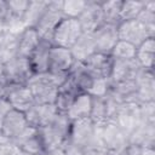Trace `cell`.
<instances>
[{"label":"cell","instance_id":"obj_1","mask_svg":"<svg viewBox=\"0 0 155 155\" xmlns=\"http://www.w3.org/2000/svg\"><path fill=\"white\" fill-rule=\"evenodd\" d=\"M64 75H52L50 73L34 74L27 82L36 104H54L59 86L67 80Z\"/></svg>","mask_w":155,"mask_h":155},{"label":"cell","instance_id":"obj_2","mask_svg":"<svg viewBox=\"0 0 155 155\" xmlns=\"http://www.w3.org/2000/svg\"><path fill=\"white\" fill-rule=\"evenodd\" d=\"M71 120L65 113H58L53 121L44 127L36 128L45 153L48 150L63 148L69 139Z\"/></svg>","mask_w":155,"mask_h":155},{"label":"cell","instance_id":"obj_3","mask_svg":"<svg viewBox=\"0 0 155 155\" xmlns=\"http://www.w3.org/2000/svg\"><path fill=\"white\" fill-rule=\"evenodd\" d=\"M93 125L94 136L107 147L108 150H119L127 147L128 138L114 120H103L93 122Z\"/></svg>","mask_w":155,"mask_h":155},{"label":"cell","instance_id":"obj_4","mask_svg":"<svg viewBox=\"0 0 155 155\" xmlns=\"http://www.w3.org/2000/svg\"><path fill=\"white\" fill-rule=\"evenodd\" d=\"M63 18H64V16L62 12V1L61 0L48 1L45 13L42 15L41 19L36 24V27L34 28L36 30L40 40L51 42L53 30L56 29V27Z\"/></svg>","mask_w":155,"mask_h":155},{"label":"cell","instance_id":"obj_5","mask_svg":"<svg viewBox=\"0 0 155 155\" xmlns=\"http://www.w3.org/2000/svg\"><path fill=\"white\" fill-rule=\"evenodd\" d=\"M33 71L28 58L15 57L4 63L2 78L10 86H23L27 85L29 79L33 76Z\"/></svg>","mask_w":155,"mask_h":155},{"label":"cell","instance_id":"obj_6","mask_svg":"<svg viewBox=\"0 0 155 155\" xmlns=\"http://www.w3.org/2000/svg\"><path fill=\"white\" fill-rule=\"evenodd\" d=\"M81 34L82 30L79 21L75 18L64 17L53 30L51 42L53 46H59L70 50Z\"/></svg>","mask_w":155,"mask_h":155},{"label":"cell","instance_id":"obj_7","mask_svg":"<svg viewBox=\"0 0 155 155\" xmlns=\"http://www.w3.org/2000/svg\"><path fill=\"white\" fill-rule=\"evenodd\" d=\"M75 64V59L69 48L51 46L48 53V67L47 73L52 75H64L68 76L70 70Z\"/></svg>","mask_w":155,"mask_h":155},{"label":"cell","instance_id":"obj_8","mask_svg":"<svg viewBox=\"0 0 155 155\" xmlns=\"http://www.w3.org/2000/svg\"><path fill=\"white\" fill-rule=\"evenodd\" d=\"M114 121L119 125V127L122 130V132L128 138L140 122L139 104L134 102L122 103L115 115Z\"/></svg>","mask_w":155,"mask_h":155},{"label":"cell","instance_id":"obj_9","mask_svg":"<svg viewBox=\"0 0 155 155\" xmlns=\"http://www.w3.org/2000/svg\"><path fill=\"white\" fill-rule=\"evenodd\" d=\"M82 33L92 34L94 33L102 24H104L103 12L101 1L97 0H88L81 15L78 18Z\"/></svg>","mask_w":155,"mask_h":155},{"label":"cell","instance_id":"obj_10","mask_svg":"<svg viewBox=\"0 0 155 155\" xmlns=\"http://www.w3.org/2000/svg\"><path fill=\"white\" fill-rule=\"evenodd\" d=\"M117 35H119V40L132 44L136 47H138L148 38H151V36H149L145 27L138 19L124 21V22L119 23Z\"/></svg>","mask_w":155,"mask_h":155},{"label":"cell","instance_id":"obj_11","mask_svg":"<svg viewBox=\"0 0 155 155\" xmlns=\"http://www.w3.org/2000/svg\"><path fill=\"white\" fill-rule=\"evenodd\" d=\"M93 138H94V125L90 117H84L71 121L68 142H70L71 144L79 148H84Z\"/></svg>","mask_w":155,"mask_h":155},{"label":"cell","instance_id":"obj_12","mask_svg":"<svg viewBox=\"0 0 155 155\" xmlns=\"http://www.w3.org/2000/svg\"><path fill=\"white\" fill-rule=\"evenodd\" d=\"M136 99L138 104L155 102V76L154 70L142 69L134 79Z\"/></svg>","mask_w":155,"mask_h":155},{"label":"cell","instance_id":"obj_13","mask_svg":"<svg viewBox=\"0 0 155 155\" xmlns=\"http://www.w3.org/2000/svg\"><path fill=\"white\" fill-rule=\"evenodd\" d=\"M92 36L96 45V52L110 54L114 46L119 41L117 25L104 23L94 33H92Z\"/></svg>","mask_w":155,"mask_h":155},{"label":"cell","instance_id":"obj_14","mask_svg":"<svg viewBox=\"0 0 155 155\" xmlns=\"http://www.w3.org/2000/svg\"><path fill=\"white\" fill-rule=\"evenodd\" d=\"M59 111L54 104H34L24 113L29 126L39 128L50 125Z\"/></svg>","mask_w":155,"mask_h":155},{"label":"cell","instance_id":"obj_15","mask_svg":"<svg viewBox=\"0 0 155 155\" xmlns=\"http://www.w3.org/2000/svg\"><path fill=\"white\" fill-rule=\"evenodd\" d=\"M142 67L138 64L136 58L133 59H114L111 74H110V82H127L134 81Z\"/></svg>","mask_w":155,"mask_h":155},{"label":"cell","instance_id":"obj_16","mask_svg":"<svg viewBox=\"0 0 155 155\" xmlns=\"http://www.w3.org/2000/svg\"><path fill=\"white\" fill-rule=\"evenodd\" d=\"M11 142L28 155H42L45 153L44 147L38 136V131L35 127L31 126H28L21 134H18Z\"/></svg>","mask_w":155,"mask_h":155},{"label":"cell","instance_id":"obj_17","mask_svg":"<svg viewBox=\"0 0 155 155\" xmlns=\"http://www.w3.org/2000/svg\"><path fill=\"white\" fill-rule=\"evenodd\" d=\"M5 98L10 102L13 109L22 111V113H25L35 104L33 94L27 85H23V86H10L8 85Z\"/></svg>","mask_w":155,"mask_h":155},{"label":"cell","instance_id":"obj_18","mask_svg":"<svg viewBox=\"0 0 155 155\" xmlns=\"http://www.w3.org/2000/svg\"><path fill=\"white\" fill-rule=\"evenodd\" d=\"M80 93H82V92L78 88V86L74 84V81L68 75L67 80L58 88V93H57L56 102H54L57 110L59 113H67L69 110V108L71 107L73 102L76 99V97Z\"/></svg>","mask_w":155,"mask_h":155},{"label":"cell","instance_id":"obj_19","mask_svg":"<svg viewBox=\"0 0 155 155\" xmlns=\"http://www.w3.org/2000/svg\"><path fill=\"white\" fill-rule=\"evenodd\" d=\"M28 126H29V124L27 121L24 113L12 109L5 117L0 132L12 140L18 134H21Z\"/></svg>","mask_w":155,"mask_h":155},{"label":"cell","instance_id":"obj_20","mask_svg":"<svg viewBox=\"0 0 155 155\" xmlns=\"http://www.w3.org/2000/svg\"><path fill=\"white\" fill-rule=\"evenodd\" d=\"M113 64H114V58L110 54L101 53V52H94L84 62V65L88 70H91L94 75L105 79H110Z\"/></svg>","mask_w":155,"mask_h":155},{"label":"cell","instance_id":"obj_21","mask_svg":"<svg viewBox=\"0 0 155 155\" xmlns=\"http://www.w3.org/2000/svg\"><path fill=\"white\" fill-rule=\"evenodd\" d=\"M130 144H137L139 147L155 145V121H140L138 127L128 137Z\"/></svg>","mask_w":155,"mask_h":155},{"label":"cell","instance_id":"obj_22","mask_svg":"<svg viewBox=\"0 0 155 155\" xmlns=\"http://www.w3.org/2000/svg\"><path fill=\"white\" fill-rule=\"evenodd\" d=\"M52 44L45 40H40L38 47L28 58L33 74H44L47 73L48 67V53Z\"/></svg>","mask_w":155,"mask_h":155},{"label":"cell","instance_id":"obj_23","mask_svg":"<svg viewBox=\"0 0 155 155\" xmlns=\"http://www.w3.org/2000/svg\"><path fill=\"white\" fill-rule=\"evenodd\" d=\"M70 52L76 63H84L90 56L96 52V45L92 34L82 33L80 38L71 46Z\"/></svg>","mask_w":155,"mask_h":155},{"label":"cell","instance_id":"obj_24","mask_svg":"<svg viewBox=\"0 0 155 155\" xmlns=\"http://www.w3.org/2000/svg\"><path fill=\"white\" fill-rule=\"evenodd\" d=\"M154 53H155V38H148L136 50V61L145 70H154Z\"/></svg>","mask_w":155,"mask_h":155},{"label":"cell","instance_id":"obj_25","mask_svg":"<svg viewBox=\"0 0 155 155\" xmlns=\"http://www.w3.org/2000/svg\"><path fill=\"white\" fill-rule=\"evenodd\" d=\"M39 42H40V38L36 30L34 28H27L19 36L17 56L22 58H29L38 47Z\"/></svg>","mask_w":155,"mask_h":155},{"label":"cell","instance_id":"obj_26","mask_svg":"<svg viewBox=\"0 0 155 155\" xmlns=\"http://www.w3.org/2000/svg\"><path fill=\"white\" fill-rule=\"evenodd\" d=\"M91 107H92V97L87 93H80L65 114L71 121L78 119L90 117Z\"/></svg>","mask_w":155,"mask_h":155},{"label":"cell","instance_id":"obj_27","mask_svg":"<svg viewBox=\"0 0 155 155\" xmlns=\"http://www.w3.org/2000/svg\"><path fill=\"white\" fill-rule=\"evenodd\" d=\"M48 5L47 0H29V5L23 16V22L27 28H35Z\"/></svg>","mask_w":155,"mask_h":155},{"label":"cell","instance_id":"obj_28","mask_svg":"<svg viewBox=\"0 0 155 155\" xmlns=\"http://www.w3.org/2000/svg\"><path fill=\"white\" fill-rule=\"evenodd\" d=\"M109 91L116 96L122 103L125 102H134L136 99V86L134 81H127V82H110Z\"/></svg>","mask_w":155,"mask_h":155},{"label":"cell","instance_id":"obj_29","mask_svg":"<svg viewBox=\"0 0 155 155\" xmlns=\"http://www.w3.org/2000/svg\"><path fill=\"white\" fill-rule=\"evenodd\" d=\"M137 19L145 27L149 36L155 38V1L145 0L144 7Z\"/></svg>","mask_w":155,"mask_h":155},{"label":"cell","instance_id":"obj_30","mask_svg":"<svg viewBox=\"0 0 155 155\" xmlns=\"http://www.w3.org/2000/svg\"><path fill=\"white\" fill-rule=\"evenodd\" d=\"M121 0H110V1H101L102 12L104 23L119 25L120 21V10H121Z\"/></svg>","mask_w":155,"mask_h":155},{"label":"cell","instance_id":"obj_31","mask_svg":"<svg viewBox=\"0 0 155 155\" xmlns=\"http://www.w3.org/2000/svg\"><path fill=\"white\" fill-rule=\"evenodd\" d=\"M145 0H126L122 1L121 4V10H120V21H132L137 19L139 13L142 12L144 7ZM120 22V23H121Z\"/></svg>","mask_w":155,"mask_h":155},{"label":"cell","instance_id":"obj_32","mask_svg":"<svg viewBox=\"0 0 155 155\" xmlns=\"http://www.w3.org/2000/svg\"><path fill=\"white\" fill-rule=\"evenodd\" d=\"M136 50L137 47L132 44L119 40L114 46L110 56L114 59H133L136 57Z\"/></svg>","mask_w":155,"mask_h":155},{"label":"cell","instance_id":"obj_33","mask_svg":"<svg viewBox=\"0 0 155 155\" xmlns=\"http://www.w3.org/2000/svg\"><path fill=\"white\" fill-rule=\"evenodd\" d=\"M85 0H65L62 1V12L63 16L67 18H75L78 19L81 12L86 6Z\"/></svg>","mask_w":155,"mask_h":155},{"label":"cell","instance_id":"obj_34","mask_svg":"<svg viewBox=\"0 0 155 155\" xmlns=\"http://www.w3.org/2000/svg\"><path fill=\"white\" fill-rule=\"evenodd\" d=\"M90 119L93 122L108 120L107 119V113H105V105H104L103 97H92V107H91Z\"/></svg>","mask_w":155,"mask_h":155},{"label":"cell","instance_id":"obj_35","mask_svg":"<svg viewBox=\"0 0 155 155\" xmlns=\"http://www.w3.org/2000/svg\"><path fill=\"white\" fill-rule=\"evenodd\" d=\"M103 99H104V105H105L107 119L108 120H114L119 108L122 104V102L116 96H114L110 91H108V93L105 96H103Z\"/></svg>","mask_w":155,"mask_h":155},{"label":"cell","instance_id":"obj_36","mask_svg":"<svg viewBox=\"0 0 155 155\" xmlns=\"http://www.w3.org/2000/svg\"><path fill=\"white\" fill-rule=\"evenodd\" d=\"M7 1V10L8 16L23 18L27 7L29 5V0H6Z\"/></svg>","mask_w":155,"mask_h":155},{"label":"cell","instance_id":"obj_37","mask_svg":"<svg viewBox=\"0 0 155 155\" xmlns=\"http://www.w3.org/2000/svg\"><path fill=\"white\" fill-rule=\"evenodd\" d=\"M84 155H107L108 149L107 147L94 136V138L86 144L84 148H81Z\"/></svg>","mask_w":155,"mask_h":155},{"label":"cell","instance_id":"obj_38","mask_svg":"<svg viewBox=\"0 0 155 155\" xmlns=\"http://www.w3.org/2000/svg\"><path fill=\"white\" fill-rule=\"evenodd\" d=\"M12 109H13V108L11 107L10 102H8L5 97L0 98V130H1V126H2V122H4L5 117L7 116V114H8Z\"/></svg>","mask_w":155,"mask_h":155},{"label":"cell","instance_id":"obj_39","mask_svg":"<svg viewBox=\"0 0 155 155\" xmlns=\"http://www.w3.org/2000/svg\"><path fill=\"white\" fill-rule=\"evenodd\" d=\"M63 149H64V155H84L81 148L71 144L70 142H67Z\"/></svg>","mask_w":155,"mask_h":155},{"label":"cell","instance_id":"obj_40","mask_svg":"<svg viewBox=\"0 0 155 155\" xmlns=\"http://www.w3.org/2000/svg\"><path fill=\"white\" fill-rule=\"evenodd\" d=\"M22 150L17 147V145H15L13 143H11L5 150H4V153L1 154V155H22Z\"/></svg>","mask_w":155,"mask_h":155},{"label":"cell","instance_id":"obj_41","mask_svg":"<svg viewBox=\"0 0 155 155\" xmlns=\"http://www.w3.org/2000/svg\"><path fill=\"white\" fill-rule=\"evenodd\" d=\"M12 142H11V139L10 138H7L5 134H2L1 132H0V155L4 153V150L11 144Z\"/></svg>","mask_w":155,"mask_h":155},{"label":"cell","instance_id":"obj_42","mask_svg":"<svg viewBox=\"0 0 155 155\" xmlns=\"http://www.w3.org/2000/svg\"><path fill=\"white\" fill-rule=\"evenodd\" d=\"M8 10H7V1L6 0H0V22L5 21L7 17Z\"/></svg>","mask_w":155,"mask_h":155},{"label":"cell","instance_id":"obj_43","mask_svg":"<svg viewBox=\"0 0 155 155\" xmlns=\"http://www.w3.org/2000/svg\"><path fill=\"white\" fill-rule=\"evenodd\" d=\"M7 88H8V84H7V82L5 81V79L1 76V78H0V98L6 97Z\"/></svg>","mask_w":155,"mask_h":155},{"label":"cell","instance_id":"obj_44","mask_svg":"<svg viewBox=\"0 0 155 155\" xmlns=\"http://www.w3.org/2000/svg\"><path fill=\"white\" fill-rule=\"evenodd\" d=\"M42 155H64V149L63 148H58V149L48 150V151L44 153Z\"/></svg>","mask_w":155,"mask_h":155},{"label":"cell","instance_id":"obj_45","mask_svg":"<svg viewBox=\"0 0 155 155\" xmlns=\"http://www.w3.org/2000/svg\"><path fill=\"white\" fill-rule=\"evenodd\" d=\"M107 155H126L125 149H119V150H108Z\"/></svg>","mask_w":155,"mask_h":155},{"label":"cell","instance_id":"obj_46","mask_svg":"<svg viewBox=\"0 0 155 155\" xmlns=\"http://www.w3.org/2000/svg\"><path fill=\"white\" fill-rule=\"evenodd\" d=\"M2 73H4V63L0 62V78L2 76Z\"/></svg>","mask_w":155,"mask_h":155},{"label":"cell","instance_id":"obj_47","mask_svg":"<svg viewBox=\"0 0 155 155\" xmlns=\"http://www.w3.org/2000/svg\"><path fill=\"white\" fill-rule=\"evenodd\" d=\"M22 155H28V154H25V153H22Z\"/></svg>","mask_w":155,"mask_h":155}]
</instances>
